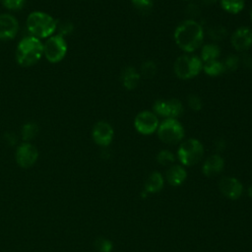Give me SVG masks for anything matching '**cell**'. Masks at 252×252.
<instances>
[{
	"instance_id": "obj_1",
	"label": "cell",
	"mask_w": 252,
	"mask_h": 252,
	"mask_svg": "<svg viewBox=\"0 0 252 252\" xmlns=\"http://www.w3.org/2000/svg\"><path fill=\"white\" fill-rule=\"evenodd\" d=\"M173 36L180 49L185 52H192L201 46L204 39V31L198 22L186 20L176 27Z\"/></svg>"
},
{
	"instance_id": "obj_2",
	"label": "cell",
	"mask_w": 252,
	"mask_h": 252,
	"mask_svg": "<svg viewBox=\"0 0 252 252\" xmlns=\"http://www.w3.org/2000/svg\"><path fill=\"white\" fill-rule=\"evenodd\" d=\"M43 55V44L39 38L27 36L23 38L16 49V59L21 66L29 67L38 62Z\"/></svg>"
},
{
	"instance_id": "obj_3",
	"label": "cell",
	"mask_w": 252,
	"mask_h": 252,
	"mask_svg": "<svg viewBox=\"0 0 252 252\" xmlns=\"http://www.w3.org/2000/svg\"><path fill=\"white\" fill-rule=\"evenodd\" d=\"M27 28L32 36L36 38L49 37L56 30V21L43 12H32L27 19Z\"/></svg>"
},
{
	"instance_id": "obj_4",
	"label": "cell",
	"mask_w": 252,
	"mask_h": 252,
	"mask_svg": "<svg viewBox=\"0 0 252 252\" xmlns=\"http://www.w3.org/2000/svg\"><path fill=\"white\" fill-rule=\"evenodd\" d=\"M203 69V61L195 55L183 54L179 56L173 66L174 74L182 79L188 80L196 77Z\"/></svg>"
},
{
	"instance_id": "obj_5",
	"label": "cell",
	"mask_w": 252,
	"mask_h": 252,
	"mask_svg": "<svg viewBox=\"0 0 252 252\" xmlns=\"http://www.w3.org/2000/svg\"><path fill=\"white\" fill-rule=\"evenodd\" d=\"M204 156V147L197 139H188L181 143L177 150V158L181 164L192 166L198 163Z\"/></svg>"
},
{
	"instance_id": "obj_6",
	"label": "cell",
	"mask_w": 252,
	"mask_h": 252,
	"mask_svg": "<svg viewBox=\"0 0 252 252\" xmlns=\"http://www.w3.org/2000/svg\"><path fill=\"white\" fill-rule=\"evenodd\" d=\"M158 136L165 144L175 145L184 137V128L177 119L165 118L158 127Z\"/></svg>"
},
{
	"instance_id": "obj_7",
	"label": "cell",
	"mask_w": 252,
	"mask_h": 252,
	"mask_svg": "<svg viewBox=\"0 0 252 252\" xmlns=\"http://www.w3.org/2000/svg\"><path fill=\"white\" fill-rule=\"evenodd\" d=\"M67 53V43L65 38L60 35L49 36L43 44V55L50 63L60 62Z\"/></svg>"
},
{
	"instance_id": "obj_8",
	"label": "cell",
	"mask_w": 252,
	"mask_h": 252,
	"mask_svg": "<svg viewBox=\"0 0 252 252\" xmlns=\"http://www.w3.org/2000/svg\"><path fill=\"white\" fill-rule=\"evenodd\" d=\"M159 123L158 116L148 110L141 111L137 114L134 120L135 129L142 135H151L158 130Z\"/></svg>"
},
{
	"instance_id": "obj_9",
	"label": "cell",
	"mask_w": 252,
	"mask_h": 252,
	"mask_svg": "<svg viewBox=\"0 0 252 252\" xmlns=\"http://www.w3.org/2000/svg\"><path fill=\"white\" fill-rule=\"evenodd\" d=\"M38 158L37 149L31 143H23L16 150V161L23 168L32 166Z\"/></svg>"
},
{
	"instance_id": "obj_10",
	"label": "cell",
	"mask_w": 252,
	"mask_h": 252,
	"mask_svg": "<svg viewBox=\"0 0 252 252\" xmlns=\"http://www.w3.org/2000/svg\"><path fill=\"white\" fill-rule=\"evenodd\" d=\"M114 131L112 126L104 121L97 122L93 130H92V137L95 144L101 147L108 146L113 139Z\"/></svg>"
},
{
	"instance_id": "obj_11",
	"label": "cell",
	"mask_w": 252,
	"mask_h": 252,
	"mask_svg": "<svg viewBox=\"0 0 252 252\" xmlns=\"http://www.w3.org/2000/svg\"><path fill=\"white\" fill-rule=\"evenodd\" d=\"M231 45L237 51H246L252 46V30L241 27L234 31L230 38Z\"/></svg>"
},
{
	"instance_id": "obj_12",
	"label": "cell",
	"mask_w": 252,
	"mask_h": 252,
	"mask_svg": "<svg viewBox=\"0 0 252 252\" xmlns=\"http://www.w3.org/2000/svg\"><path fill=\"white\" fill-rule=\"evenodd\" d=\"M220 192L230 200L238 199L243 192V186L241 182L235 177H223L219 184Z\"/></svg>"
},
{
	"instance_id": "obj_13",
	"label": "cell",
	"mask_w": 252,
	"mask_h": 252,
	"mask_svg": "<svg viewBox=\"0 0 252 252\" xmlns=\"http://www.w3.org/2000/svg\"><path fill=\"white\" fill-rule=\"evenodd\" d=\"M19 31L17 19L10 14L0 15V39L7 40L16 36Z\"/></svg>"
},
{
	"instance_id": "obj_14",
	"label": "cell",
	"mask_w": 252,
	"mask_h": 252,
	"mask_svg": "<svg viewBox=\"0 0 252 252\" xmlns=\"http://www.w3.org/2000/svg\"><path fill=\"white\" fill-rule=\"evenodd\" d=\"M224 166V160L220 155L210 156L204 162L202 170L206 176L212 177L220 173Z\"/></svg>"
},
{
	"instance_id": "obj_15",
	"label": "cell",
	"mask_w": 252,
	"mask_h": 252,
	"mask_svg": "<svg viewBox=\"0 0 252 252\" xmlns=\"http://www.w3.org/2000/svg\"><path fill=\"white\" fill-rule=\"evenodd\" d=\"M166 181L172 185V186H179L181 185L186 177H187V172L185 168L182 165H171L167 171H166Z\"/></svg>"
},
{
	"instance_id": "obj_16",
	"label": "cell",
	"mask_w": 252,
	"mask_h": 252,
	"mask_svg": "<svg viewBox=\"0 0 252 252\" xmlns=\"http://www.w3.org/2000/svg\"><path fill=\"white\" fill-rule=\"evenodd\" d=\"M122 84L125 89L132 91L137 88L140 81V74L134 67H127L121 76Z\"/></svg>"
},
{
	"instance_id": "obj_17",
	"label": "cell",
	"mask_w": 252,
	"mask_h": 252,
	"mask_svg": "<svg viewBox=\"0 0 252 252\" xmlns=\"http://www.w3.org/2000/svg\"><path fill=\"white\" fill-rule=\"evenodd\" d=\"M164 184V179L161 173L155 171L150 174L145 183V190L149 193H158L159 192Z\"/></svg>"
},
{
	"instance_id": "obj_18",
	"label": "cell",
	"mask_w": 252,
	"mask_h": 252,
	"mask_svg": "<svg viewBox=\"0 0 252 252\" xmlns=\"http://www.w3.org/2000/svg\"><path fill=\"white\" fill-rule=\"evenodd\" d=\"M220 54V49L217 44L208 43L202 47L201 50V60L204 62H209L212 60H217Z\"/></svg>"
},
{
	"instance_id": "obj_19",
	"label": "cell",
	"mask_w": 252,
	"mask_h": 252,
	"mask_svg": "<svg viewBox=\"0 0 252 252\" xmlns=\"http://www.w3.org/2000/svg\"><path fill=\"white\" fill-rule=\"evenodd\" d=\"M204 72L212 77L220 76L225 71L224 64L218 60H212L209 62H205V65H203Z\"/></svg>"
},
{
	"instance_id": "obj_20",
	"label": "cell",
	"mask_w": 252,
	"mask_h": 252,
	"mask_svg": "<svg viewBox=\"0 0 252 252\" xmlns=\"http://www.w3.org/2000/svg\"><path fill=\"white\" fill-rule=\"evenodd\" d=\"M244 0H220L221 8L230 14H238L244 8Z\"/></svg>"
},
{
	"instance_id": "obj_21",
	"label": "cell",
	"mask_w": 252,
	"mask_h": 252,
	"mask_svg": "<svg viewBox=\"0 0 252 252\" xmlns=\"http://www.w3.org/2000/svg\"><path fill=\"white\" fill-rule=\"evenodd\" d=\"M166 107H167V118L176 119L183 112V105L181 101L178 100L177 98H171L169 100H166Z\"/></svg>"
},
{
	"instance_id": "obj_22",
	"label": "cell",
	"mask_w": 252,
	"mask_h": 252,
	"mask_svg": "<svg viewBox=\"0 0 252 252\" xmlns=\"http://www.w3.org/2000/svg\"><path fill=\"white\" fill-rule=\"evenodd\" d=\"M157 73V65L155 62L148 60L141 66V74L146 78H152Z\"/></svg>"
},
{
	"instance_id": "obj_23",
	"label": "cell",
	"mask_w": 252,
	"mask_h": 252,
	"mask_svg": "<svg viewBox=\"0 0 252 252\" xmlns=\"http://www.w3.org/2000/svg\"><path fill=\"white\" fill-rule=\"evenodd\" d=\"M175 158L174 155L168 151V150H162L160 152H158V156H157V160L158 161V163L162 164V165H168L173 163Z\"/></svg>"
},
{
	"instance_id": "obj_24",
	"label": "cell",
	"mask_w": 252,
	"mask_h": 252,
	"mask_svg": "<svg viewBox=\"0 0 252 252\" xmlns=\"http://www.w3.org/2000/svg\"><path fill=\"white\" fill-rule=\"evenodd\" d=\"M154 113L156 115H159L162 117L167 118V107H166V100L158 99L153 105Z\"/></svg>"
},
{
	"instance_id": "obj_25",
	"label": "cell",
	"mask_w": 252,
	"mask_h": 252,
	"mask_svg": "<svg viewBox=\"0 0 252 252\" xmlns=\"http://www.w3.org/2000/svg\"><path fill=\"white\" fill-rule=\"evenodd\" d=\"M37 133V127L34 124H26L22 130V136L25 141H29L33 139V137Z\"/></svg>"
},
{
	"instance_id": "obj_26",
	"label": "cell",
	"mask_w": 252,
	"mask_h": 252,
	"mask_svg": "<svg viewBox=\"0 0 252 252\" xmlns=\"http://www.w3.org/2000/svg\"><path fill=\"white\" fill-rule=\"evenodd\" d=\"M95 247L99 252H111L113 245L110 240L100 237L95 241Z\"/></svg>"
},
{
	"instance_id": "obj_27",
	"label": "cell",
	"mask_w": 252,
	"mask_h": 252,
	"mask_svg": "<svg viewBox=\"0 0 252 252\" xmlns=\"http://www.w3.org/2000/svg\"><path fill=\"white\" fill-rule=\"evenodd\" d=\"M134 7L141 12H148L153 7V0H131Z\"/></svg>"
},
{
	"instance_id": "obj_28",
	"label": "cell",
	"mask_w": 252,
	"mask_h": 252,
	"mask_svg": "<svg viewBox=\"0 0 252 252\" xmlns=\"http://www.w3.org/2000/svg\"><path fill=\"white\" fill-rule=\"evenodd\" d=\"M188 105L191 109L198 111L203 107V102L199 96H197L195 94H191L188 97Z\"/></svg>"
},
{
	"instance_id": "obj_29",
	"label": "cell",
	"mask_w": 252,
	"mask_h": 252,
	"mask_svg": "<svg viewBox=\"0 0 252 252\" xmlns=\"http://www.w3.org/2000/svg\"><path fill=\"white\" fill-rule=\"evenodd\" d=\"M239 63H240V59H239L238 56H236V55H229L226 58V60H225V62L223 64H224L225 69L235 70L239 66Z\"/></svg>"
},
{
	"instance_id": "obj_30",
	"label": "cell",
	"mask_w": 252,
	"mask_h": 252,
	"mask_svg": "<svg viewBox=\"0 0 252 252\" xmlns=\"http://www.w3.org/2000/svg\"><path fill=\"white\" fill-rule=\"evenodd\" d=\"M26 0H2L3 5L9 10H17L23 7Z\"/></svg>"
},
{
	"instance_id": "obj_31",
	"label": "cell",
	"mask_w": 252,
	"mask_h": 252,
	"mask_svg": "<svg viewBox=\"0 0 252 252\" xmlns=\"http://www.w3.org/2000/svg\"><path fill=\"white\" fill-rule=\"evenodd\" d=\"M225 33H226L225 30H223V28H221V27H217L213 31H211L212 37H214L216 39L222 38L223 36H225Z\"/></svg>"
},
{
	"instance_id": "obj_32",
	"label": "cell",
	"mask_w": 252,
	"mask_h": 252,
	"mask_svg": "<svg viewBox=\"0 0 252 252\" xmlns=\"http://www.w3.org/2000/svg\"><path fill=\"white\" fill-rule=\"evenodd\" d=\"M250 17H251V20H252V9H251V12H250Z\"/></svg>"
}]
</instances>
